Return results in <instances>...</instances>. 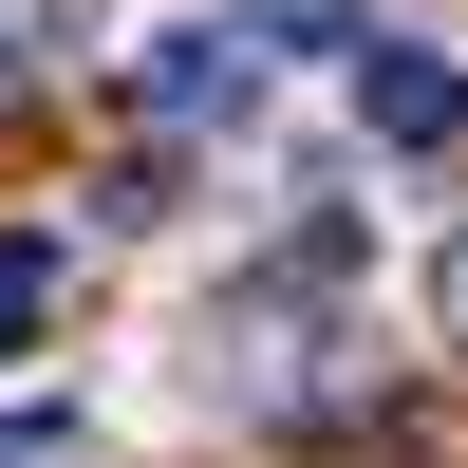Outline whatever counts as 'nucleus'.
I'll list each match as a JSON object with an SVG mask.
<instances>
[{"label": "nucleus", "instance_id": "f257e3e1", "mask_svg": "<svg viewBox=\"0 0 468 468\" xmlns=\"http://www.w3.org/2000/svg\"><path fill=\"white\" fill-rule=\"evenodd\" d=\"M300 37H375L356 0H225V19H169L132 57V132L150 150H207V132H244L262 94H282V57Z\"/></svg>", "mask_w": 468, "mask_h": 468}, {"label": "nucleus", "instance_id": "f03ea898", "mask_svg": "<svg viewBox=\"0 0 468 468\" xmlns=\"http://www.w3.org/2000/svg\"><path fill=\"white\" fill-rule=\"evenodd\" d=\"M356 132H375V150H468V57H431V37L375 19V37H356Z\"/></svg>", "mask_w": 468, "mask_h": 468}, {"label": "nucleus", "instance_id": "7ed1b4c3", "mask_svg": "<svg viewBox=\"0 0 468 468\" xmlns=\"http://www.w3.org/2000/svg\"><path fill=\"white\" fill-rule=\"evenodd\" d=\"M37 319H57V244H0V356H19Z\"/></svg>", "mask_w": 468, "mask_h": 468}, {"label": "nucleus", "instance_id": "20e7f679", "mask_svg": "<svg viewBox=\"0 0 468 468\" xmlns=\"http://www.w3.org/2000/svg\"><path fill=\"white\" fill-rule=\"evenodd\" d=\"M57 37H75V0H0V94H19V75L57 57Z\"/></svg>", "mask_w": 468, "mask_h": 468}, {"label": "nucleus", "instance_id": "39448f33", "mask_svg": "<svg viewBox=\"0 0 468 468\" xmlns=\"http://www.w3.org/2000/svg\"><path fill=\"white\" fill-rule=\"evenodd\" d=\"M431 337H468V225L431 244Z\"/></svg>", "mask_w": 468, "mask_h": 468}]
</instances>
